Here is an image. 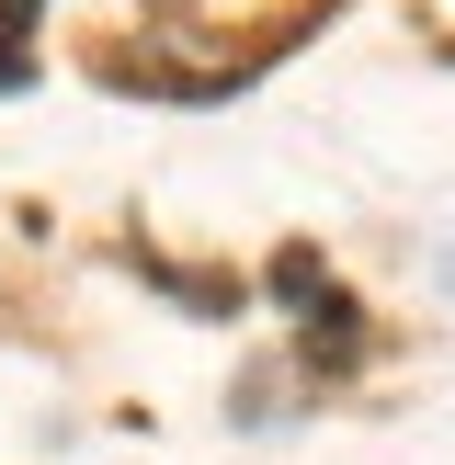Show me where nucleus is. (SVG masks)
<instances>
[{"label": "nucleus", "mask_w": 455, "mask_h": 465, "mask_svg": "<svg viewBox=\"0 0 455 465\" xmlns=\"http://www.w3.org/2000/svg\"><path fill=\"white\" fill-rule=\"evenodd\" d=\"M35 12H46V0H0V91L35 80Z\"/></svg>", "instance_id": "nucleus-1"}, {"label": "nucleus", "mask_w": 455, "mask_h": 465, "mask_svg": "<svg viewBox=\"0 0 455 465\" xmlns=\"http://www.w3.org/2000/svg\"><path fill=\"white\" fill-rule=\"evenodd\" d=\"M273 295H296V307H318V295H330V272H318V250H285V262H273Z\"/></svg>", "instance_id": "nucleus-2"}]
</instances>
